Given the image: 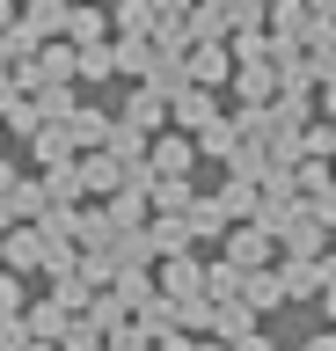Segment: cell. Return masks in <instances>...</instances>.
Segmentation results:
<instances>
[{
  "instance_id": "40",
  "label": "cell",
  "mask_w": 336,
  "mask_h": 351,
  "mask_svg": "<svg viewBox=\"0 0 336 351\" xmlns=\"http://www.w3.org/2000/svg\"><path fill=\"white\" fill-rule=\"evenodd\" d=\"M234 351H270V337H263V329H256V337H242V344H234Z\"/></svg>"
},
{
  "instance_id": "12",
  "label": "cell",
  "mask_w": 336,
  "mask_h": 351,
  "mask_svg": "<svg viewBox=\"0 0 336 351\" xmlns=\"http://www.w3.org/2000/svg\"><path fill=\"white\" fill-rule=\"evenodd\" d=\"M146 234H154L161 256H183V249H198V234H190V213H154V219H146Z\"/></svg>"
},
{
  "instance_id": "10",
  "label": "cell",
  "mask_w": 336,
  "mask_h": 351,
  "mask_svg": "<svg viewBox=\"0 0 336 351\" xmlns=\"http://www.w3.org/2000/svg\"><path fill=\"white\" fill-rule=\"evenodd\" d=\"M23 315H29V337H44V344H59V337H66V322H73V307L59 300V293H44V300H29Z\"/></svg>"
},
{
  "instance_id": "47",
  "label": "cell",
  "mask_w": 336,
  "mask_h": 351,
  "mask_svg": "<svg viewBox=\"0 0 336 351\" xmlns=\"http://www.w3.org/2000/svg\"><path fill=\"white\" fill-rule=\"evenodd\" d=\"M154 351H161V344H154Z\"/></svg>"
},
{
  "instance_id": "20",
  "label": "cell",
  "mask_w": 336,
  "mask_h": 351,
  "mask_svg": "<svg viewBox=\"0 0 336 351\" xmlns=\"http://www.w3.org/2000/svg\"><path fill=\"white\" fill-rule=\"evenodd\" d=\"M154 0H110V29L117 37H154Z\"/></svg>"
},
{
  "instance_id": "45",
  "label": "cell",
  "mask_w": 336,
  "mask_h": 351,
  "mask_svg": "<svg viewBox=\"0 0 336 351\" xmlns=\"http://www.w3.org/2000/svg\"><path fill=\"white\" fill-rule=\"evenodd\" d=\"M15 8H23V0H15Z\"/></svg>"
},
{
  "instance_id": "7",
  "label": "cell",
  "mask_w": 336,
  "mask_h": 351,
  "mask_svg": "<svg viewBox=\"0 0 336 351\" xmlns=\"http://www.w3.org/2000/svg\"><path fill=\"white\" fill-rule=\"evenodd\" d=\"M234 95H242V103H270V95H278V59H234Z\"/></svg>"
},
{
  "instance_id": "21",
  "label": "cell",
  "mask_w": 336,
  "mask_h": 351,
  "mask_svg": "<svg viewBox=\"0 0 336 351\" xmlns=\"http://www.w3.org/2000/svg\"><path fill=\"white\" fill-rule=\"evenodd\" d=\"M73 51H81V66H73V81L81 88H95V81H110L117 73V44L103 37V44H73Z\"/></svg>"
},
{
  "instance_id": "8",
  "label": "cell",
  "mask_w": 336,
  "mask_h": 351,
  "mask_svg": "<svg viewBox=\"0 0 336 351\" xmlns=\"http://www.w3.org/2000/svg\"><path fill=\"white\" fill-rule=\"evenodd\" d=\"M154 285L168 293V300H183V293H205V263L183 249V256H161V271H154Z\"/></svg>"
},
{
  "instance_id": "14",
  "label": "cell",
  "mask_w": 336,
  "mask_h": 351,
  "mask_svg": "<svg viewBox=\"0 0 336 351\" xmlns=\"http://www.w3.org/2000/svg\"><path fill=\"white\" fill-rule=\"evenodd\" d=\"M110 125H117V117H110V110H95V103H81L66 117V132H73V147H81V154H88V147H110Z\"/></svg>"
},
{
  "instance_id": "27",
  "label": "cell",
  "mask_w": 336,
  "mask_h": 351,
  "mask_svg": "<svg viewBox=\"0 0 336 351\" xmlns=\"http://www.w3.org/2000/svg\"><path fill=\"white\" fill-rule=\"evenodd\" d=\"M161 59V44L154 37H117V73H132V81H146Z\"/></svg>"
},
{
  "instance_id": "32",
  "label": "cell",
  "mask_w": 336,
  "mask_h": 351,
  "mask_svg": "<svg viewBox=\"0 0 336 351\" xmlns=\"http://www.w3.org/2000/svg\"><path fill=\"white\" fill-rule=\"evenodd\" d=\"M29 300H37V293H29V271H8V263H0V315H23Z\"/></svg>"
},
{
  "instance_id": "16",
  "label": "cell",
  "mask_w": 336,
  "mask_h": 351,
  "mask_svg": "<svg viewBox=\"0 0 336 351\" xmlns=\"http://www.w3.org/2000/svg\"><path fill=\"white\" fill-rule=\"evenodd\" d=\"M103 205H110L117 227H146V219H154V197H146V183H125V191H110Z\"/></svg>"
},
{
  "instance_id": "28",
  "label": "cell",
  "mask_w": 336,
  "mask_h": 351,
  "mask_svg": "<svg viewBox=\"0 0 336 351\" xmlns=\"http://www.w3.org/2000/svg\"><path fill=\"white\" fill-rule=\"evenodd\" d=\"M146 147H154V132H139L132 117H117V125H110V154L125 161V169H139V161H146Z\"/></svg>"
},
{
  "instance_id": "25",
  "label": "cell",
  "mask_w": 336,
  "mask_h": 351,
  "mask_svg": "<svg viewBox=\"0 0 336 351\" xmlns=\"http://www.w3.org/2000/svg\"><path fill=\"white\" fill-rule=\"evenodd\" d=\"M146 197H154V213H190L198 183H190V176H154V183H146Z\"/></svg>"
},
{
  "instance_id": "44",
  "label": "cell",
  "mask_w": 336,
  "mask_h": 351,
  "mask_svg": "<svg viewBox=\"0 0 336 351\" xmlns=\"http://www.w3.org/2000/svg\"><path fill=\"white\" fill-rule=\"evenodd\" d=\"M29 351H59V344H44V337H37V344H29Z\"/></svg>"
},
{
  "instance_id": "41",
  "label": "cell",
  "mask_w": 336,
  "mask_h": 351,
  "mask_svg": "<svg viewBox=\"0 0 336 351\" xmlns=\"http://www.w3.org/2000/svg\"><path fill=\"white\" fill-rule=\"evenodd\" d=\"M322 110H329V117H336V81H322Z\"/></svg>"
},
{
  "instance_id": "24",
  "label": "cell",
  "mask_w": 336,
  "mask_h": 351,
  "mask_svg": "<svg viewBox=\"0 0 336 351\" xmlns=\"http://www.w3.org/2000/svg\"><path fill=\"white\" fill-rule=\"evenodd\" d=\"M242 300L256 307V315H270V307H285V285H278V263H263V271H248V278H242Z\"/></svg>"
},
{
  "instance_id": "38",
  "label": "cell",
  "mask_w": 336,
  "mask_h": 351,
  "mask_svg": "<svg viewBox=\"0 0 336 351\" xmlns=\"http://www.w3.org/2000/svg\"><path fill=\"white\" fill-rule=\"evenodd\" d=\"M183 351H234V344H220V337H183Z\"/></svg>"
},
{
  "instance_id": "39",
  "label": "cell",
  "mask_w": 336,
  "mask_h": 351,
  "mask_svg": "<svg viewBox=\"0 0 336 351\" xmlns=\"http://www.w3.org/2000/svg\"><path fill=\"white\" fill-rule=\"evenodd\" d=\"M300 351H336V329H322V337H307Z\"/></svg>"
},
{
  "instance_id": "1",
  "label": "cell",
  "mask_w": 336,
  "mask_h": 351,
  "mask_svg": "<svg viewBox=\"0 0 336 351\" xmlns=\"http://www.w3.org/2000/svg\"><path fill=\"white\" fill-rule=\"evenodd\" d=\"M198 132H183V125H161L154 132V147H146V169L154 176H198Z\"/></svg>"
},
{
  "instance_id": "35",
  "label": "cell",
  "mask_w": 336,
  "mask_h": 351,
  "mask_svg": "<svg viewBox=\"0 0 336 351\" xmlns=\"http://www.w3.org/2000/svg\"><path fill=\"white\" fill-rule=\"evenodd\" d=\"M103 351H154V337H146L139 322H125V329H110V337H103Z\"/></svg>"
},
{
  "instance_id": "4",
  "label": "cell",
  "mask_w": 336,
  "mask_h": 351,
  "mask_svg": "<svg viewBox=\"0 0 336 351\" xmlns=\"http://www.w3.org/2000/svg\"><path fill=\"white\" fill-rule=\"evenodd\" d=\"M183 59H190V81H198V88H227V81H234V44H227V37L190 44Z\"/></svg>"
},
{
  "instance_id": "15",
  "label": "cell",
  "mask_w": 336,
  "mask_h": 351,
  "mask_svg": "<svg viewBox=\"0 0 336 351\" xmlns=\"http://www.w3.org/2000/svg\"><path fill=\"white\" fill-rule=\"evenodd\" d=\"M110 37V8H95V0H73L66 15V44H103Z\"/></svg>"
},
{
  "instance_id": "13",
  "label": "cell",
  "mask_w": 336,
  "mask_h": 351,
  "mask_svg": "<svg viewBox=\"0 0 336 351\" xmlns=\"http://www.w3.org/2000/svg\"><path fill=\"white\" fill-rule=\"evenodd\" d=\"M212 337H220V344L256 337V307H248V300H212Z\"/></svg>"
},
{
  "instance_id": "29",
  "label": "cell",
  "mask_w": 336,
  "mask_h": 351,
  "mask_svg": "<svg viewBox=\"0 0 336 351\" xmlns=\"http://www.w3.org/2000/svg\"><path fill=\"white\" fill-rule=\"evenodd\" d=\"M242 278H248V271L234 256H212V263H205V293H212V300H242Z\"/></svg>"
},
{
  "instance_id": "19",
  "label": "cell",
  "mask_w": 336,
  "mask_h": 351,
  "mask_svg": "<svg viewBox=\"0 0 336 351\" xmlns=\"http://www.w3.org/2000/svg\"><path fill=\"white\" fill-rule=\"evenodd\" d=\"M227 227H234V219H227V205H220V191H212V197H190V234H198V241H227Z\"/></svg>"
},
{
  "instance_id": "22",
  "label": "cell",
  "mask_w": 336,
  "mask_h": 351,
  "mask_svg": "<svg viewBox=\"0 0 336 351\" xmlns=\"http://www.w3.org/2000/svg\"><path fill=\"white\" fill-rule=\"evenodd\" d=\"M66 15H73V0H23V22L37 29V37H66Z\"/></svg>"
},
{
  "instance_id": "33",
  "label": "cell",
  "mask_w": 336,
  "mask_h": 351,
  "mask_svg": "<svg viewBox=\"0 0 336 351\" xmlns=\"http://www.w3.org/2000/svg\"><path fill=\"white\" fill-rule=\"evenodd\" d=\"M59 351H103V329H95L88 315H73V322H66V337H59Z\"/></svg>"
},
{
  "instance_id": "42",
  "label": "cell",
  "mask_w": 336,
  "mask_h": 351,
  "mask_svg": "<svg viewBox=\"0 0 336 351\" xmlns=\"http://www.w3.org/2000/svg\"><path fill=\"white\" fill-rule=\"evenodd\" d=\"M15 15H23V8H15V0H0V29H8V22H15Z\"/></svg>"
},
{
  "instance_id": "3",
  "label": "cell",
  "mask_w": 336,
  "mask_h": 351,
  "mask_svg": "<svg viewBox=\"0 0 336 351\" xmlns=\"http://www.w3.org/2000/svg\"><path fill=\"white\" fill-rule=\"evenodd\" d=\"M278 256H329V227L314 219V205L300 197L285 213V227H278Z\"/></svg>"
},
{
  "instance_id": "2",
  "label": "cell",
  "mask_w": 336,
  "mask_h": 351,
  "mask_svg": "<svg viewBox=\"0 0 336 351\" xmlns=\"http://www.w3.org/2000/svg\"><path fill=\"white\" fill-rule=\"evenodd\" d=\"M220 256H234L242 271H263V263H278V234H270L263 219H234L220 241Z\"/></svg>"
},
{
  "instance_id": "9",
  "label": "cell",
  "mask_w": 336,
  "mask_h": 351,
  "mask_svg": "<svg viewBox=\"0 0 336 351\" xmlns=\"http://www.w3.org/2000/svg\"><path fill=\"white\" fill-rule=\"evenodd\" d=\"M8 271H44V234H37V219H15V227H8Z\"/></svg>"
},
{
  "instance_id": "43",
  "label": "cell",
  "mask_w": 336,
  "mask_h": 351,
  "mask_svg": "<svg viewBox=\"0 0 336 351\" xmlns=\"http://www.w3.org/2000/svg\"><path fill=\"white\" fill-rule=\"evenodd\" d=\"M8 139H15V132H8V125H0V154H8Z\"/></svg>"
},
{
  "instance_id": "23",
  "label": "cell",
  "mask_w": 336,
  "mask_h": 351,
  "mask_svg": "<svg viewBox=\"0 0 336 351\" xmlns=\"http://www.w3.org/2000/svg\"><path fill=\"white\" fill-rule=\"evenodd\" d=\"M81 315H88V322L103 329V337H110V329H125V322H132V300H125L117 285H103V293H95V300L81 307Z\"/></svg>"
},
{
  "instance_id": "5",
  "label": "cell",
  "mask_w": 336,
  "mask_h": 351,
  "mask_svg": "<svg viewBox=\"0 0 336 351\" xmlns=\"http://www.w3.org/2000/svg\"><path fill=\"white\" fill-rule=\"evenodd\" d=\"M81 183H88V197H110V191L132 183V169H125L110 147H88V154H81Z\"/></svg>"
},
{
  "instance_id": "17",
  "label": "cell",
  "mask_w": 336,
  "mask_h": 351,
  "mask_svg": "<svg viewBox=\"0 0 336 351\" xmlns=\"http://www.w3.org/2000/svg\"><path fill=\"white\" fill-rule=\"evenodd\" d=\"M73 154H81V147H73V132H66V125H37V132H29V161H37V169H51V161H73Z\"/></svg>"
},
{
  "instance_id": "46",
  "label": "cell",
  "mask_w": 336,
  "mask_h": 351,
  "mask_svg": "<svg viewBox=\"0 0 336 351\" xmlns=\"http://www.w3.org/2000/svg\"><path fill=\"white\" fill-rule=\"evenodd\" d=\"M263 8H270V0H263Z\"/></svg>"
},
{
  "instance_id": "11",
  "label": "cell",
  "mask_w": 336,
  "mask_h": 351,
  "mask_svg": "<svg viewBox=\"0 0 336 351\" xmlns=\"http://www.w3.org/2000/svg\"><path fill=\"white\" fill-rule=\"evenodd\" d=\"M220 205H227V219H256V205H263V183L227 169V176H220Z\"/></svg>"
},
{
  "instance_id": "34",
  "label": "cell",
  "mask_w": 336,
  "mask_h": 351,
  "mask_svg": "<svg viewBox=\"0 0 336 351\" xmlns=\"http://www.w3.org/2000/svg\"><path fill=\"white\" fill-rule=\"evenodd\" d=\"M37 337H29V315H0V351H29Z\"/></svg>"
},
{
  "instance_id": "30",
  "label": "cell",
  "mask_w": 336,
  "mask_h": 351,
  "mask_svg": "<svg viewBox=\"0 0 336 351\" xmlns=\"http://www.w3.org/2000/svg\"><path fill=\"white\" fill-rule=\"evenodd\" d=\"M73 110H81V95H73V81H51V88H37V117H44V125H66Z\"/></svg>"
},
{
  "instance_id": "26",
  "label": "cell",
  "mask_w": 336,
  "mask_h": 351,
  "mask_svg": "<svg viewBox=\"0 0 336 351\" xmlns=\"http://www.w3.org/2000/svg\"><path fill=\"white\" fill-rule=\"evenodd\" d=\"M8 205H15V219H44V205H51L44 176H15V183H8Z\"/></svg>"
},
{
  "instance_id": "31",
  "label": "cell",
  "mask_w": 336,
  "mask_h": 351,
  "mask_svg": "<svg viewBox=\"0 0 336 351\" xmlns=\"http://www.w3.org/2000/svg\"><path fill=\"white\" fill-rule=\"evenodd\" d=\"M234 147H242V125H234V117H212V125L198 132V154H205V161H227Z\"/></svg>"
},
{
  "instance_id": "18",
  "label": "cell",
  "mask_w": 336,
  "mask_h": 351,
  "mask_svg": "<svg viewBox=\"0 0 336 351\" xmlns=\"http://www.w3.org/2000/svg\"><path fill=\"white\" fill-rule=\"evenodd\" d=\"M125 117H132L139 132H161V125H168V95H161L154 81H139V88H132V103H125Z\"/></svg>"
},
{
  "instance_id": "6",
  "label": "cell",
  "mask_w": 336,
  "mask_h": 351,
  "mask_svg": "<svg viewBox=\"0 0 336 351\" xmlns=\"http://www.w3.org/2000/svg\"><path fill=\"white\" fill-rule=\"evenodd\" d=\"M212 117H220V88H198V81H190L176 103H168V125H183V132H205Z\"/></svg>"
},
{
  "instance_id": "36",
  "label": "cell",
  "mask_w": 336,
  "mask_h": 351,
  "mask_svg": "<svg viewBox=\"0 0 336 351\" xmlns=\"http://www.w3.org/2000/svg\"><path fill=\"white\" fill-rule=\"evenodd\" d=\"M300 139H307V154H322V161H336V125H322V117H314V125L300 132Z\"/></svg>"
},
{
  "instance_id": "37",
  "label": "cell",
  "mask_w": 336,
  "mask_h": 351,
  "mask_svg": "<svg viewBox=\"0 0 336 351\" xmlns=\"http://www.w3.org/2000/svg\"><path fill=\"white\" fill-rule=\"evenodd\" d=\"M307 205H314V219H322V227H336V183H322V191H307Z\"/></svg>"
}]
</instances>
